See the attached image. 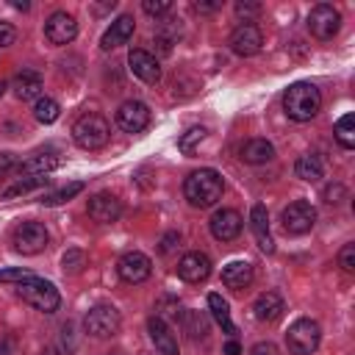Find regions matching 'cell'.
<instances>
[{
  "label": "cell",
  "mask_w": 355,
  "mask_h": 355,
  "mask_svg": "<svg viewBox=\"0 0 355 355\" xmlns=\"http://www.w3.org/2000/svg\"><path fill=\"white\" fill-rule=\"evenodd\" d=\"M294 175H297V178H302V180H308V183H316V180L324 175L322 158H319V155H313V153L300 155V158H297V164H294Z\"/></svg>",
  "instance_id": "26"
},
{
  "label": "cell",
  "mask_w": 355,
  "mask_h": 355,
  "mask_svg": "<svg viewBox=\"0 0 355 355\" xmlns=\"http://www.w3.org/2000/svg\"><path fill=\"white\" fill-rule=\"evenodd\" d=\"M241 158H244L247 164H266V161L275 158V147H272V141H266V139H250V141L241 147Z\"/></svg>",
  "instance_id": "25"
},
{
  "label": "cell",
  "mask_w": 355,
  "mask_h": 355,
  "mask_svg": "<svg viewBox=\"0 0 355 355\" xmlns=\"http://www.w3.org/2000/svg\"><path fill=\"white\" fill-rule=\"evenodd\" d=\"M338 266H341V272H347V275L355 272V244H352V241L341 247V252H338Z\"/></svg>",
  "instance_id": "35"
},
{
  "label": "cell",
  "mask_w": 355,
  "mask_h": 355,
  "mask_svg": "<svg viewBox=\"0 0 355 355\" xmlns=\"http://www.w3.org/2000/svg\"><path fill=\"white\" fill-rule=\"evenodd\" d=\"M141 8H144L150 17H161V14H166V11L172 8V3H169V0H144Z\"/></svg>",
  "instance_id": "37"
},
{
  "label": "cell",
  "mask_w": 355,
  "mask_h": 355,
  "mask_svg": "<svg viewBox=\"0 0 355 355\" xmlns=\"http://www.w3.org/2000/svg\"><path fill=\"white\" fill-rule=\"evenodd\" d=\"M230 50L236 53V55H255L258 50H261V44H263V36H261V31L252 25V22H244V25H239L233 33H230Z\"/></svg>",
  "instance_id": "14"
},
{
  "label": "cell",
  "mask_w": 355,
  "mask_h": 355,
  "mask_svg": "<svg viewBox=\"0 0 355 355\" xmlns=\"http://www.w3.org/2000/svg\"><path fill=\"white\" fill-rule=\"evenodd\" d=\"M252 311H255V319L258 322H277L283 316L286 305H283V297L277 291H263V294H258Z\"/></svg>",
  "instance_id": "22"
},
{
  "label": "cell",
  "mask_w": 355,
  "mask_h": 355,
  "mask_svg": "<svg viewBox=\"0 0 355 355\" xmlns=\"http://www.w3.org/2000/svg\"><path fill=\"white\" fill-rule=\"evenodd\" d=\"M222 189H225V180L216 169L205 166V169H197L191 172L186 180H183V194L186 200L194 205V208H208L214 205L219 197H222Z\"/></svg>",
  "instance_id": "1"
},
{
  "label": "cell",
  "mask_w": 355,
  "mask_h": 355,
  "mask_svg": "<svg viewBox=\"0 0 355 355\" xmlns=\"http://www.w3.org/2000/svg\"><path fill=\"white\" fill-rule=\"evenodd\" d=\"M116 125L125 133H141L150 125V108L141 100H125L116 111Z\"/></svg>",
  "instance_id": "12"
},
{
  "label": "cell",
  "mask_w": 355,
  "mask_h": 355,
  "mask_svg": "<svg viewBox=\"0 0 355 355\" xmlns=\"http://www.w3.org/2000/svg\"><path fill=\"white\" fill-rule=\"evenodd\" d=\"M178 275L186 283H202L211 275V258L205 252H186L178 261Z\"/></svg>",
  "instance_id": "17"
},
{
  "label": "cell",
  "mask_w": 355,
  "mask_h": 355,
  "mask_svg": "<svg viewBox=\"0 0 355 355\" xmlns=\"http://www.w3.org/2000/svg\"><path fill=\"white\" fill-rule=\"evenodd\" d=\"M147 333H150V338H153V344H155V349L161 355H180L178 352V338H175V333L169 330V324L161 316H150L147 319Z\"/></svg>",
  "instance_id": "18"
},
{
  "label": "cell",
  "mask_w": 355,
  "mask_h": 355,
  "mask_svg": "<svg viewBox=\"0 0 355 355\" xmlns=\"http://www.w3.org/2000/svg\"><path fill=\"white\" fill-rule=\"evenodd\" d=\"M58 114H61V108H58V103L53 97H39L36 105H33V116L42 125H53L58 119Z\"/></svg>",
  "instance_id": "30"
},
{
  "label": "cell",
  "mask_w": 355,
  "mask_h": 355,
  "mask_svg": "<svg viewBox=\"0 0 355 355\" xmlns=\"http://www.w3.org/2000/svg\"><path fill=\"white\" fill-rule=\"evenodd\" d=\"M108 136H111V125L100 114H83L72 125V139L83 150H100V147H105L108 144Z\"/></svg>",
  "instance_id": "3"
},
{
  "label": "cell",
  "mask_w": 355,
  "mask_h": 355,
  "mask_svg": "<svg viewBox=\"0 0 355 355\" xmlns=\"http://www.w3.org/2000/svg\"><path fill=\"white\" fill-rule=\"evenodd\" d=\"M89 216L94 219V222H100V225H111V222H116L119 216H122V202H119V197H114V194H108V191H100V194H94V197H89Z\"/></svg>",
  "instance_id": "13"
},
{
  "label": "cell",
  "mask_w": 355,
  "mask_h": 355,
  "mask_svg": "<svg viewBox=\"0 0 355 355\" xmlns=\"http://www.w3.org/2000/svg\"><path fill=\"white\" fill-rule=\"evenodd\" d=\"M319 341H322V330H319V324L313 319H297L288 327V333H286V344H288V349L294 355H311V352H316Z\"/></svg>",
  "instance_id": "6"
},
{
  "label": "cell",
  "mask_w": 355,
  "mask_h": 355,
  "mask_svg": "<svg viewBox=\"0 0 355 355\" xmlns=\"http://www.w3.org/2000/svg\"><path fill=\"white\" fill-rule=\"evenodd\" d=\"M250 227H252V233H255L258 247H261L266 255H272V252H275V241H272V233H269V216H266V208H263L261 202L252 205V211H250Z\"/></svg>",
  "instance_id": "21"
},
{
  "label": "cell",
  "mask_w": 355,
  "mask_h": 355,
  "mask_svg": "<svg viewBox=\"0 0 355 355\" xmlns=\"http://www.w3.org/2000/svg\"><path fill=\"white\" fill-rule=\"evenodd\" d=\"M258 11H261L258 3H236V14H241V17H252Z\"/></svg>",
  "instance_id": "41"
},
{
  "label": "cell",
  "mask_w": 355,
  "mask_h": 355,
  "mask_svg": "<svg viewBox=\"0 0 355 355\" xmlns=\"http://www.w3.org/2000/svg\"><path fill=\"white\" fill-rule=\"evenodd\" d=\"M308 31H311L316 39H322V42L333 39V36L341 31V14H338V8L330 6V3L313 6L311 14H308Z\"/></svg>",
  "instance_id": "9"
},
{
  "label": "cell",
  "mask_w": 355,
  "mask_h": 355,
  "mask_svg": "<svg viewBox=\"0 0 355 355\" xmlns=\"http://www.w3.org/2000/svg\"><path fill=\"white\" fill-rule=\"evenodd\" d=\"M80 191H83V180H72V183H67V186H61V189H55V191H47V194L42 197V202H44V205H61V202L72 200V197L80 194Z\"/></svg>",
  "instance_id": "31"
},
{
  "label": "cell",
  "mask_w": 355,
  "mask_h": 355,
  "mask_svg": "<svg viewBox=\"0 0 355 355\" xmlns=\"http://www.w3.org/2000/svg\"><path fill=\"white\" fill-rule=\"evenodd\" d=\"M11 6H14V8H19V11H28V8H31L28 3H11Z\"/></svg>",
  "instance_id": "46"
},
{
  "label": "cell",
  "mask_w": 355,
  "mask_h": 355,
  "mask_svg": "<svg viewBox=\"0 0 355 355\" xmlns=\"http://www.w3.org/2000/svg\"><path fill=\"white\" fill-rule=\"evenodd\" d=\"M64 272H69V275H78L83 266H86V255L80 252V250H67V255H64Z\"/></svg>",
  "instance_id": "34"
},
{
  "label": "cell",
  "mask_w": 355,
  "mask_h": 355,
  "mask_svg": "<svg viewBox=\"0 0 355 355\" xmlns=\"http://www.w3.org/2000/svg\"><path fill=\"white\" fill-rule=\"evenodd\" d=\"M47 227L42 222H19L11 233V244L22 255H36L47 247Z\"/></svg>",
  "instance_id": "7"
},
{
  "label": "cell",
  "mask_w": 355,
  "mask_h": 355,
  "mask_svg": "<svg viewBox=\"0 0 355 355\" xmlns=\"http://www.w3.org/2000/svg\"><path fill=\"white\" fill-rule=\"evenodd\" d=\"M116 272H119V277L125 283H144L150 277V272H153V261L144 252L130 250L116 261Z\"/></svg>",
  "instance_id": "10"
},
{
  "label": "cell",
  "mask_w": 355,
  "mask_h": 355,
  "mask_svg": "<svg viewBox=\"0 0 355 355\" xmlns=\"http://www.w3.org/2000/svg\"><path fill=\"white\" fill-rule=\"evenodd\" d=\"M222 3H194V8L200 11V14H211V11H216Z\"/></svg>",
  "instance_id": "43"
},
{
  "label": "cell",
  "mask_w": 355,
  "mask_h": 355,
  "mask_svg": "<svg viewBox=\"0 0 355 355\" xmlns=\"http://www.w3.org/2000/svg\"><path fill=\"white\" fill-rule=\"evenodd\" d=\"M208 308H211L214 319L222 324V330L227 336H236V324L230 322V305L222 300V294H208Z\"/></svg>",
  "instance_id": "27"
},
{
  "label": "cell",
  "mask_w": 355,
  "mask_h": 355,
  "mask_svg": "<svg viewBox=\"0 0 355 355\" xmlns=\"http://www.w3.org/2000/svg\"><path fill=\"white\" fill-rule=\"evenodd\" d=\"M108 355H111V352H108Z\"/></svg>",
  "instance_id": "49"
},
{
  "label": "cell",
  "mask_w": 355,
  "mask_h": 355,
  "mask_svg": "<svg viewBox=\"0 0 355 355\" xmlns=\"http://www.w3.org/2000/svg\"><path fill=\"white\" fill-rule=\"evenodd\" d=\"M280 222H283V230L291 233V236H302L308 233L313 225H316V208L308 202V200H294L283 208L280 214Z\"/></svg>",
  "instance_id": "8"
},
{
  "label": "cell",
  "mask_w": 355,
  "mask_h": 355,
  "mask_svg": "<svg viewBox=\"0 0 355 355\" xmlns=\"http://www.w3.org/2000/svg\"><path fill=\"white\" fill-rule=\"evenodd\" d=\"M133 31H136L133 17L122 14V17H119V19H114V22H111V28L103 33L100 47H103V50H114V47H119V44H128V42H130V36H133Z\"/></svg>",
  "instance_id": "20"
},
{
  "label": "cell",
  "mask_w": 355,
  "mask_h": 355,
  "mask_svg": "<svg viewBox=\"0 0 355 355\" xmlns=\"http://www.w3.org/2000/svg\"><path fill=\"white\" fill-rule=\"evenodd\" d=\"M333 133H336V141H338L344 150H352V147H355V116H352V114H344V116L336 122Z\"/></svg>",
  "instance_id": "29"
},
{
  "label": "cell",
  "mask_w": 355,
  "mask_h": 355,
  "mask_svg": "<svg viewBox=\"0 0 355 355\" xmlns=\"http://www.w3.org/2000/svg\"><path fill=\"white\" fill-rule=\"evenodd\" d=\"M241 214L239 211H233V208H222V211H216L214 216H211V236L216 239V241H233L239 233H241Z\"/></svg>",
  "instance_id": "15"
},
{
  "label": "cell",
  "mask_w": 355,
  "mask_h": 355,
  "mask_svg": "<svg viewBox=\"0 0 355 355\" xmlns=\"http://www.w3.org/2000/svg\"><path fill=\"white\" fill-rule=\"evenodd\" d=\"M178 239H180L178 233H169V236L164 239V244H161V252H169V250H172V241H178Z\"/></svg>",
  "instance_id": "44"
},
{
  "label": "cell",
  "mask_w": 355,
  "mask_h": 355,
  "mask_svg": "<svg viewBox=\"0 0 355 355\" xmlns=\"http://www.w3.org/2000/svg\"><path fill=\"white\" fill-rule=\"evenodd\" d=\"M3 92H6V80H0V97H3Z\"/></svg>",
  "instance_id": "47"
},
{
  "label": "cell",
  "mask_w": 355,
  "mask_h": 355,
  "mask_svg": "<svg viewBox=\"0 0 355 355\" xmlns=\"http://www.w3.org/2000/svg\"><path fill=\"white\" fill-rule=\"evenodd\" d=\"M11 86H14V94L19 100H39V94H42V75L36 69H19L14 75Z\"/></svg>",
  "instance_id": "23"
},
{
  "label": "cell",
  "mask_w": 355,
  "mask_h": 355,
  "mask_svg": "<svg viewBox=\"0 0 355 355\" xmlns=\"http://www.w3.org/2000/svg\"><path fill=\"white\" fill-rule=\"evenodd\" d=\"M119 324H122V316L114 305H94L83 316V327L94 338H111L119 330Z\"/></svg>",
  "instance_id": "5"
},
{
  "label": "cell",
  "mask_w": 355,
  "mask_h": 355,
  "mask_svg": "<svg viewBox=\"0 0 355 355\" xmlns=\"http://www.w3.org/2000/svg\"><path fill=\"white\" fill-rule=\"evenodd\" d=\"M202 139H205V128H200V125H197V128H189V130L178 139V150L189 155V153H194V147H197Z\"/></svg>",
  "instance_id": "33"
},
{
  "label": "cell",
  "mask_w": 355,
  "mask_h": 355,
  "mask_svg": "<svg viewBox=\"0 0 355 355\" xmlns=\"http://www.w3.org/2000/svg\"><path fill=\"white\" fill-rule=\"evenodd\" d=\"M14 164H17L14 153H0V172H3V169H11Z\"/></svg>",
  "instance_id": "42"
},
{
  "label": "cell",
  "mask_w": 355,
  "mask_h": 355,
  "mask_svg": "<svg viewBox=\"0 0 355 355\" xmlns=\"http://www.w3.org/2000/svg\"><path fill=\"white\" fill-rule=\"evenodd\" d=\"M47 180H50L47 175H22L19 180H14V183L3 191V200H11V197H19V194H28V191H33V189L44 186Z\"/></svg>",
  "instance_id": "28"
},
{
  "label": "cell",
  "mask_w": 355,
  "mask_h": 355,
  "mask_svg": "<svg viewBox=\"0 0 355 355\" xmlns=\"http://www.w3.org/2000/svg\"><path fill=\"white\" fill-rule=\"evenodd\" d=\"M183 327L191 338H205L208 336V319L200 313V311H186L183 316Z\"/></svg>",
  "instance_id": "32"
},
{
  "label": "cell",
  "mask_w": 355,
  "mask_h": 355,
  "mask_svg": "<svg viewBox=\"0 0 355 355\" xmlns=\"http://www.w3.org/2000/svg\"><path fill=\"white\" fill-rule=\"evenodd\" d=\"M14 39H17V31H14V25L0 19V47H8V44H14Z\"/></svg>",
  "instance_id": "38"
},
{
  "label": "cell",
  "mask_w": 355,
  "mask_h": 355,
  "mask_svg": "<svg viewBox=\"0 0 355 355\" xmlns=\"http://www.w3.org/2000/svg\"><path fill=\"white\" fill-rule=\"evenodd\" d=\"M344 194H347V191H344V186H341V183H336V186L330 183V186L324 189V200H327V202H341L338 197H344Z\"/></svg>",
  "instance_id": "39"
},
{
  "label": "cell",
  "mask_w": 355,
  "mask_h": 355,
  "mask_svg": "<svg viewBox=\"0 0 355 355\" xmlns=\"http://www.w3.org/2000/svg\"><path fill=\"white\" fill-rule=\"evenodd\" d=\"M17 294H19L28 305H33L36 311H42V313H53V311H58V305H61L58 288H55L50 280H44V277H33V275H31L28 280L19 283Z\"/></svg>",
  "instance_id": "4"
},
{
  "label": "cell",
  "mask_w": 355,
  "mask_h": 355,
  "mask_svg": "<svg viewBox=\"0 0 355 355\" xmlns=\"http://www.w3.org/2000/svg\"><path fill=\"white\" fill-rule=\"evenodd\" d=\"M250 355H277V347H275L272 341H258V344L250 349Z\"/></svg>",
  "instance_id": "40"
},
{
  "label": "cell",
  "mask_w": 355,
  "mask_h": 355,
  "mask_svg": "<svg viewBox=\"0 0 355 355\" xmlns=\"http://www.w3.org/2000/svg\"><path fill=\"white\" fill-rule=\"evenodd\" d=\"M44 36H47L50 44H58V47H61V44H69V42L78 36V22H75V17L67 14V11L50 14L47 22H44Z\"/></svg>",
  "instance_id": "11"
},
{
  "label": "cell",
  "mask_w": 355,
  "mask_h": 355,
  "mask_svg": "<svg viewBox=\"0 0 355 355\" xmlns=\"http://www.w3.org/2000/svg\"><path fill=\"white\" fill-rule=\"evenodd\" d=\"M0 355H6V347H3V344H0Z\"/></svg>",
  "instance_id": "48"
},
{
  "label": "cell",
  "mask_w": 355,
  "mask_h": 355,
  "mask_svg": "<svg viewBox=\"0 0 355 355\" xmlns=\"http://www.w3.org/2000/svg\"><path fill=\"white\" fill-rule=\"evenodd\" d=\"M283 108H286L288 119L311 122L322 108V94H319V89L313 83H305V80L291 83L286 89V94H283Z\"/></svg>",
  "instance_id": "2"
},
{
  "label": "cell",
  "mask_w": 355,
  "mask_h": 355,
  "mask_svg": "<svg viewBox=\"0 0 355 355\" xmlns=\"http://www.w3.org/2000/svg\"><path fill=\"white\" fill-rule=\"evenodd\" d=\"M128 67H130V72H133L139 80H144V83H150V86H155V83L161 80V67H158L155 55H150L147 50H130Z\"/></svg>",
  "instance_id": "16"
},
{
  "label": "cell",
  "mask_w": 355,
  "mask_h": 355,
  "mask_svg": "<svg viewBox=\"0 0 355 355\" xmlns=\"http://www.w3.org/2000/svg\"><path fill=\"white\" fill-rule=\"evenodd\" d=\"M225 355H241V347H239L236 341H227V344H225Z\"/></svg>",
  "instance_id": "45"
},
{
  "label": "cell",
  "mask_w": 355,
  "mask_h": 355,
  "mask_svg": "<svg viewBox=\"0 0 355 355\" xmlns=\"http://www.w3.org/2000/svg\"><path fill=\"white\" fill-rule=\"evenodd\" d=\"M222 283H225L227 288H233V291L247 288V286L252 283V266H250L247 261H233V263H227V266L222 269Z\"/></svg>",
  "instance_id": "24"
},
{
  "label": "cell",
  "mask_w": 355,
  "mask_h": 355,
  "mask_svg": "<svg viewBox=\"0 0 355 355\" xmlns=\"http://www.w3.org/2000/svg\"><path fill=\"white\" fill-rule=\"evenodd\" d=\"M58 166H61L58 150H39V153H33L28 161L17 164V172H19V175H47V172H53V169H58Z\"/></svg>",
  "instance_id": "19"
},
{
  "label": "cell",
  "mask_w": 355,
  "mask_h": 355,
  "mask_svg": "<svg viewBox=\"0 0 355 355\" xmlns=\"http://www.w3.org/2000/svg\"><path fill=\"white\" fill-rule=\"evenodd\" d=\"M28 277H31V272L22 269V266H17V269H0V283H22Z\"/></svg>",
  "instance_id": "36"
}]
</instances>
